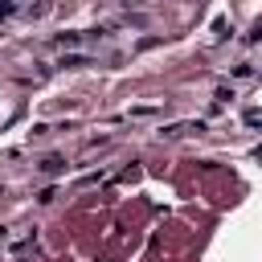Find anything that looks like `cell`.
<instances>
[{
	"mask_svg": "<svg viewBox=\"0 0 262 262\" xmlns=\"http://www.w3.org/2000/svg\"><path fill=\"white\" fill-rule=\"evenodd\" d=\"M12 8H16V0H0V20H8V16H12Z\"/></svg>",
	"mask_w": 262,
	"mask_h": 262,
	"instance_id": "obj_1",
	"label": "cell"
}]
</instances>
